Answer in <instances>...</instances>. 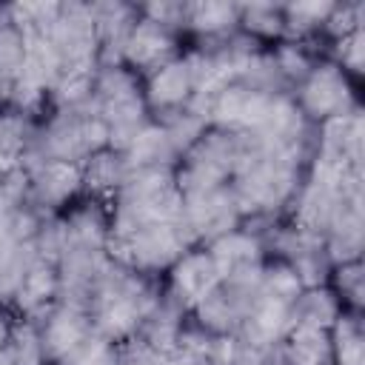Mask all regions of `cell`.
<instances>
[{
	"instance_id": "cell-1",
	"label": "cell",
	"mask_w": 365,
	"mask_h": 365,
	"mask_svg": "<svg viewBox=\"0 0 365 365\" xmlns=\"http://www.w3.org/2000/svg\"><path fill=\"white\" fill-rule=\"evenodd\" d=\"M163 277L143 274L108 259L88 302L94 334L114 345L131 339L151 308L163 299Z\"/></svg>"
},
{
	"instance_id": "cell-2",
	"label": "cell",
	"mask_w": 365,
	"mask_h": 365,
	"mask_svg": "<svg viewBox=\"0 0 365 365\" xmlns=\"http://www.w3.org/2000/svg\"><path fill=\"white\" fill-rule=\"evenodd\" d=\"M103 148H108V125L100 117L94 97H91V103L80 108L51 111L40 125H34V134L26 151L20 154V163L26 168L40 160L83 165L91 154Z\"/></svg>"
},
{
	"instance_id": "cell-3",
	"label": "cell",
	"mask_w": 365,
	"mask_h": 365,
	"mask_svg": "<svg viewBox=\"0 0 365 365\" xmlns=\"http://www.w3.org/2000/svg\"><path fill=\"white\" fill-rule=\"evenodd\" d=\"M182 214L174 168H134L108 205V237H125L143 225L171 222Z\"/></svg>"
},
{
	"instance_id": "cell-4",
	"label": "cell",
	"mask_w": 365,
	"mask_h": 365,
	"mask_svg": "<svg viewBox=\"0 0 365 365\" xmlns=\"http://www.w3.org/2000/svg\"><path fill=\"white\" fill-rule=\"evenodd\" d=\"M94 106L108 125V148L125 151L134 137L151 123L143 77H137L128 66H103L94 80Z\"/></svg>"
},
{
	"instance_id": "cell-5",
	"label": "cell",
	"mask_w": 365,
	"mask_h": 365,
	"mask_svg": "<svg viewBox=\"0 0 365 365\" xmlns=\"http://www.w3.org/2000/svg\"><path fill=\"white\" fill-rule=\"evenodd\" d=\"M245 160V134L208 125L174 168L180 197L228 185Z\"/></svg>"
},
{
	"instance_id": "cell-6",
	"label": "cell",
	"mask_w": 365,
	"mask_h": 365,
	"mask_svg": "<svg viewBox=\"0 0 365 365\" xmlns=\"http://www.w3.org/2000/svg\"><path fill=\"white\" fill-rule=\"evenodd\" d=\"M197 248L188 225L182 222V214L171 222H154L143 225L125 237H108V257L114 262H123L134 271L163 277L185 251Z\"/></svg>"
},
{
	"instance_id": "cell-7",
	"label": "cell",
	"mask_w": 365,
	"mask_h": 365,
	"mask_svg": "<svg viewBox=\"0 0 365 365\" xmlns=\"http://www.w3.org/2000/svg\"><path fill=\"white\" fill-rule=\"evenodd\" d=\"M291 97L299 106V111L305 114V120L314 125L359 108L351 77L328 57L311 68V74L294 88Z\"/></svg>"
},
{
	"instance_id": "cell-8",
	"label": "cell",
	"mask_w": 365,
	"mask_h": 365,
	"mask_svg": "<svg viewBox=\"0 0 365 365\" xmlns=\"http://www.w3.org/2000/svg\"><path fill=\"white\" fill-rule=\"evenodd\" d=\"M48 40L63 68H100L97 26L91 17V3H80V0L60 3V14L48 31Z\"/></svg>"
},
{
	"instance_id": "cell-9",
	"label": "cell",
	"mask_w": 365,
	"mask_h": 365,
	"mask_svg": "<svg viewBox=\"0 0 365 365\" xmlns=\"http://www.w3.org/2000/svg\"><path fill=\"white\" fill-rule=\"evenodd\" d=\"M182 222L188 225L197 245H208L217 237L242 225V214L231 185L208 188L191 197H182Z\"/></svg>"
},
{
	"instance_id": "cell-10",
	"label": "cell",
	"mask_w": 365,
	"mask_h": 365,
	"mask_svg": "<svg viewBox=\"0 0 365 365\" xmlns=\"http://www.w3.org/2000/svg\"><path fill=\"white\" fill-rule=\"evenodd\" d=\"M182 34L157 26L145 17H140L125 40V51H123V66H128L137 77H151L154 71H160L163 66H168L171 60H177L182 54Z\"/></svg>"
},
{
	"instance_id": "cell-11",
	"label": "cell",
	"mask_w": 365,
	"mask_h": 365,
	"mask_svg": "<svg viewBox=\"0 0 365 365\" xmlns=\"http://www.w3.org/2000/svg\"><path fill=\"white\" fill-rule=\"evenodd\" d=\"M29 202L43 214H63L83 194V171L74 163L40 160L29 165Z\"/></svg>"
},
{
	"instance_id": "cell-12",
	"label": "cell",
	"mask_w": 365,
	"mask_h": 365,
	"mask_svg": "<svg viewBox=\"0 0 365 365\" xmlns=\"http://www.w3.org/2000/svg\"><path fill=\"white\" fill-rule=\"evenodd\" d=\"M31 322L37 325L43 356L48 365H57L60 359H66L71 351H77L94 334L88 311L74 308V305H63V302H54L40 319H31Z\"/></svg>"
},
{
	"instance_id": "cell-13",
	"label": "cell",
	"mask_w": 365,
	"mask_h": 365,
	"mask_svg": "<svg viewBox=\"0 0 365 365\" xmlns=\"http://www.w3.org/2000/svg\"><path fill=\"white\" fill-rule=\"evenodd\" d=\"M362 248H365V197H362V182H354L336 202V211L325 231V251L331 262L339 265V262L362 259Z\"/></svg>"
},
{
	"instance_id": "cell-14",
	"label": "cell",
	"mask_w": 365,
	"mask_h": 365,
	"mask_svg": "<svg viewBox=\"0 0 365 365\" xmlns=\"http://www.w3.org/2000/svg\"><path fill=\"white\" fill-rule=\"evenodd\" d=\"M271 103L274 97L259 94L234 80L214 94L211 108H208V123L225 131H254L265 120Z\"/></svg>"
},
{
	"instance_id": "cell-15",
	"label": "cell",
	"mask_w": 365,
	"mask_h": 365,
	"mask_svg": "<svg viewBox=\"0 0 365 365\" xmlns=\"http://www.w3.org/2000/svg\"><path fill=\"white\" fill-rule=\"evenodd\" d=\"M220 282V274L214 268V259L208 257V251L202 245L185 251L168 271H165V279H163V288L165 294L182 308L191 314V308L208 294L214 291Z\"/></svg>"
},
{
	"instance_id": "cell-16",
	"label": "cell",
	"mask_w": 365,
	"mask_h": 365,
	"mask_svg": "<svg viewBox=\"0 0 365 365\" xmlns=\"http://www.w3.org/2000/svg\"><path fill=\"white\" fill-rule=\"evenodd\" d=\"M91 17L97 26V63L103 66H120L125 40L140 20L137 3L125 0H97L91 3Z\"/></svg>"
},
{
	"instance_id": "cell-17",
	"label": "cell",
	"mask_w": 365,
	"mask_h": 365,
	"mask_svg": "<svg viewBox=\"0 0 365 365\" xmlns=\"http://www.w3.org/2000/svg\"><path fill=\"white\" fill-rule=\"evenodd\" d=\"M143 94H145V106H148L151 120H160V117H168L174 111L188 108V103L194 97V77H191L185 57L180 54L177 60H171L168 66H163L160 71L145 77Z\"/></svg>"
},
{
	"instance_id": "cell-18",
	"label": "cell",
	"mask_w": 365,
	"mask_h": 365,
	"mask_svg": "<svg viewBox=\"0 0 365 365\" xmlns=\"http://www.w3.org/2000/svg\"><path fill=\"white\" fill-rule=\"evenodd\" d=\"M291 331V302L274 299L259 294V299L248 308L237 328V339L245 345H259V348H277Z\"/></svg>"
},
{
	"instance_id": "cell-19",
	"label": "cell",
	"mask_w": 365,
	"mask_h": 365,
	"mask_svg": "<svg viewBox=\"0 0 365 365\" xmlns=\"http://www.w3.org/2000/svg\"><path fill=\"white\" fill-rule=\"evenodd\" d=\"M208 251V257L214 259V268L220 274V279H228V277H237L242 271H251V268H259L268 257H265V248H262V240L248 231V228H234L222 237H217L214 242L202 245Z\"/></svg>"
},
{
	"instance_id": "cell-20",
	"label": "cell",
	"mask_w": 365,
	"mask_h": 365,
	"mask_svg": "<svg viewBox=\"0 0 365 365\" xmlns=\"http://www.w3.org/2000/svg\"><path fill=\"white\" fill-rule=\"evenodd\" d=\"M54 302H57V262L34 257L14 294L11 311H17L20 319H40Z\"/></svg>"
},
{
	"instance_id": "cell-21",
	"label": "cell",
	"mask_w": 365,
	"mask_h": 365,
	"mask_svg": "<svg viewBox=\"0 0 365 365\" xmlns=\"http://www.w3.org/2000/svg\"><path fill=\"white\" fill-rule=\"evenodd\" d=\"M60 217H63L66 242H80V245H94V248L108 245L111 217H108L106 202H97V200L86 197V200L71 202Z\"/></svg>"
},
{
	"instance_id": "cell-22",
	"label": "cell",
	"mask_w": 365,
	"mask_h": 365,
	"mask_svg": "<svg viewBox=\"0 0 365 365\" xmlns=\"http://www.w3.org/2000/svg\"><path fill=\"white\" fill-rule=\"evenodd\" d=\"M80 171H83V194L91 197V200H97V202L111 205L114 194L120 191V185L128 177V163H125V154L123 151L103 148V151L91 154L80 165Z\"/></svg>"
},
{
	"instance_id": "cell-23",
	"label": "cell",
	"mask_w": 365,
	"mask_h": 365,
	"mask_svg": "<svg viewBox=\"0 0 365 365\" xmlns=\"http://www.w3.org/2000/svg\"><path fill=\"white\" fill-rule=\"evenodd\" d=\"M240 29V3L225 0H194L185 3V26L182 34H194L197 40H217Z\"/></svg>"
},
{
	"instance_id": "cell-24",
	"label": "cell",
	"mask_w": 365,
	"mask_h": 365,
	"mask_svg": "<svg viewBox=\"0 0 365 365\" xmlns=\"http://www.w3.org/2000/svg\"><path fill=\"white\" fill-rule=\"evenodd\" d=\"M185 319H188V311H182V308L163 291V299L151 308V314L143 319V325L137 328L134 336H137L145 348H151V351H157V354H171V351L177 348V336H180Z\"/></svg>"
},
{
	"instance_id": "cell-25",
	"label": "cell",
	"mask_w": 365,
	"mask_h": 365,
	"mask_svg": "<svg viewBox=\"0 0 365 365\" xmlns=\"http://www.w3.org/2000/svg\"><path fill=\"white\" fill-rule=\"evenodd\" d=\"M123 154H125L128 171H134V168H177V163H180V154L174 151L168 131L154 120L134 137V143Z\"/></svg>"
},
{
	"instance_id": "cell-26",
	"label": "cell",
	"mask_w": 365,
	"mask_h": 365,
	"mask_svg": "<svg viewBox=\"0 0 365 365\" xmlns=\"http://www.w3.org/2000/svg\"><path fill=\"white\" fill-rule=\"evenodd\" d=\"M342 299L331 285H317L305 288L294 305H291V328H322L331 331L336 317L342 314Z\"/></svg>"
},
{
	"instance_id": "cell-27",
	"label": "cell",
	"mask_w": 365,
	"mask_h": 365,
	"mask_svg": "<svg viewBox=\"0 0 365 365\" xmlns=\"http://www.w3.org/2000/svg\"><path fill=\"white\" fill-rule=\"evenodd\" d=\"M285 365H336L331 334L322 328H291L282 339Z\"/></svg>"
},
{
	"instance_id": "cell-28",
	"label": "cell",
	"mask_w": 365,
	"mask_h": 365,
	"mask_svg": "<svg viewBox=\"0 0 365 365\" xmlns=\"http://www.w3.org/2000/svg\"><path fill=\"white\" fill-rule=\"evenodd\" d=\"M331 9H334V0H297V3H282V20H285L282 40L311 43L317 34H322V26H325Z\"/></svg>"
},
{
	"instance_id": "cell-29",
	"label": "cell",
	"mask_w": 365,
	"mask_h": 365,
	"mask_svg": "<svg viewBox=\"0 0 365 365\" xmlns=\"http://www.w3.org/2000/svg\"><path fill=\"white\" fill-rule=\"evenodd\" d=\"M331 348L336 365H365V325L362 311L342 308L336 322L331 325Z\"/></svg>"
},
{
	"instance_id": "cell-30",
	"label": "cell",
	"mask_w": 365,
	"mask_h": 365,
	"mask_svg": "<svg viewBox=\"0 0 365 365\" xmlns=\"http://www.w3.org/2000/svg\"><path fill=\"white\" fill-rule=\"evenodd\" d=\"M34 242H20V240H3L0 242V305L11 308L14 294L34 259Z\"/></svg>"
},
{
	"instance_id": "cell-31",
	"label": "cell",
	"mask_w": 365,
	"mask_h": 365,
	"mask_svg": "<svg viewBox=\"0 0 365 365\" xmlns=\"http://www.w3.org/2000/svg\"><path fill=\"white\" fill-rule=\"evenodd\" d=\"M237 83H242V86H248V88H254L259 94H268V97L294 94L291 86L285 83V77L279 74L277 60H274V54H271L268 46L242 63V68L237 71Z\"/></svg>"
},
{
	"instance_id": "cell-32",
	"label": "cell",
	"mask_w": 365,
	"mask_h": 365,
	"mask_svg": "<svg viewBox=\"0 0 365 365\" xmlns=\"http://www.w3.org/2000/svg\"><path fill=\"white\" fill-rule=\"evenodd\" d=\"M240 29L259 43H279L285 34L282 3H240Z\"/></svg>"
},
{
	"instance_id": "cell-33",
	"label": "cell",
	"mask_w": 365,
	"mask_h": 365,
	"mask_svg": "<svg viewBox=\"0 0 365 365\" xmlns=\"http://www.w3.org/2000/svg\"><path fill=\"white\" fill-rule=\"evenodd\" d=\"M94 80H97V68H63L57 83H54V88H51V94H48L51 111L80 108V106L91 103Z\"/></svg>"
},
{
	"instance_id": "cell-34",
	"label": "cell",
	"mask_w": 365,
	"mask_h": 365,
	"mask_svg": "<svg viewBox=\"0 0 365 365\" xmlns=\"http://www.w3.org/2000/svg\"><path fill=\"white\" fill-rule=\"evenodd\" d=\"M274 60H277V68L279 74L285 77V83L291 86V91L311 74V68L322 60L317 57L314 48H308V43H297V40H279V43H271L268 46Z\"/></svg>"
},
{
	"instance_id": "cell-35",
	"label": "cell",
	"mask_w": 365,
	"mask_h": 365,
	"mask_svg": "<svg viewBox=\"0 0 365 365\" xmlns=\"http://www.w3.org/2000/svg\"><path fill=\"white\" fill-rule=\"evenodd\" d=\"M328 285L336 291V297L342 299L345 308H351V311L365 308V262L362 259L334 265Z\"/></svg>"
},
{
	"instance_id": "cell-36",
	"label": "cell",
	"mask_w": 365,
	"mask_h": 365,
	"mask_svg": "<svg viewBox=\"0 0 365 365\" xmlns=\"http://www.w3.org/2000/svg\"><path fill=\"white\" fill-rule=\"evenodd\" d=\"M259 285H262V294L265 297H274V299H282V302H291L305 291L299 277L294 274V268L282 259H274L268 257L262 262V274H259Z\"/></svg>"
},
{
	"instance_id": "cell-37",
	"label": "cell",
	"mask_w": 365,
	"mask_h": 365,
	"mask_svg": "<svg viewBox=\"0 0 365 365\" xmlns=\"http://www.w3.org/2000/svg\"><path fill=\"white\" fill-rule=\"evenodd\" d=\"M9 6V17L11 23L23 31V34H48L57 14H60V3H6Z\"/></svg>"
},
{
	"instance_id": "cell-38",
	"label": "cell",
	"mask_w": 365,
	"mask_h": 365,
	"mask_svg": "<svg viewBox=\"0 0 365 365\" xmlns=\"http://www.w3.org/2000/svg\"><path fill=\"white\" fill-rule=\"evenodd\" d=\"M6 354L11 359V365H48L43 356V345H40V334L37 325L31 319H17L11 339L6 345Z\"/></svg>"
},
{
	"instance_id": "cell-39",
	"label": "cell",
	"mask_w": 365,
	"mask_h": 365,
	"mask_svg": "<svg viewBox=\"0 0 365 365\" xmlns=\"http://www.w3.org/2000/svg\"><path fill=\"white\" fill-rule=\"evenodd\" d=\"M365 26V3L362 0H348V3H334L325 26H322V34L336 43L342 37H348L351 31L362 29Z\"/></svg>"
},
{
	"instance_id": "cell-40",
	"label": "cell",
	"mask_w": 365,
	"mask_h": 365,
	"mask_svg": "<svg viewBox=\"0 0 365 365\" xmlns=\"http://www.w3.org/2000/svg\"><path fill=\"white\" fill-rule=\"evenodd\" d=\"M331 46L334 48H331V57L328 60H334L348 77H359L365 71V26L356 29V31H351L348 37L331 43Z\"/></svg>"
},
{
	"instance_id": "cell-41",
	"label": "cell",
	"mask_w": 365,
	"mask_h": 365,
	"mask_svg": "<svg viewBox=\"0 0 365 365\" xmlns=\"http://www.w3.org/2000/svg\"><path fill=\"white\" fill-rule=\"evenodd\" d=\"M57 365H117V345L91 334L77 351H71Z\"/></svg>"
},
{
	"instance_id": "cell-42",
	"label": "cell",
	"mask_w": 365,
	"mask_h": 365,
	"mask_svg": "<svg viewBox=\"0 0 365 365\" xmlns=\"http://www.w3.org/2000/svg\"><path fill=\"white\" fill-rule=\"evenodd\" d=\"M140 9V17L157 23V26H165L177 34H182V26H185V0H151V3H137Z\"/></svg>"
},
{
	"instance_id": "cell-43",
	"label": "cell",
	"mask_w": 365,
	"mask_h": 365,
	"mask_svg": "<svg viewBox=\"0 0 365 365\" xmlns=\"http://www.w3.org/2000/svg\"><path fill=\"white\" fill-rule=\"evenodd\" d=\"M279 359H282V345L259 348V345H245V342L237 339L234 342V362L231 365H279Z\"/></svg>"
},
{
	"instance_id": "cell-44",
	"label": "cell",
	"mask_w": 365,
	"mask_h": 365,
	"mask_svg": "<svg viewBox=\"0 0 365 365\" xmlns=\"http://www.w3.org/2000/svg\"><path fill=\"white\" fill-rule=\"evenodd\" d=\"M14 322L17 319H11V314H9V308L6 305H0V351L9 345V339H11V331H14Z\"/></svg>"
},
{
	"instance_id": "cell-45",
	"label": "cell",
	"mask_w": 365,
	"mask_h": 365,
	"mask_svg": "<svg viewBox=\"0 0 365 365\" xmlns=\"http://www.w3.org/2000/svg\"><path fill=\"white\" fill-rule=\"evenodd\" d=\"M9 23H11V17H9V6H6V3H0V31H3Z\"/></svg>"
},
{
	"instance_id": "cell-46",
	"label": "cell",
	"mask_w": 365,
	"mask_h": 365,
	"mask_svg": "<svg viewBox=\"0 0 365 365\" xmlns=\"http://www.w3.org/2000/svg\"><path fill=\"white\" fill-rule=\"evenodd\" d=\"M0 365H11V359H9V354H6V348L0 351Z\"/></svg>"
},
{
	"instance_id": "cell-47",
	"label": "cell",
	"mask_w": 365,
	"mask_h": 365,
	"mask_svg": "<svg viewBox=\"0 0 365 365\" xmlns=\"http://www.w3.org/2000/svg\"><path fill=\"white\" fill-rule=\"evenodd\" d=\"M279 365H285V359H279Z\"/></svg>"
}]
</instances>
